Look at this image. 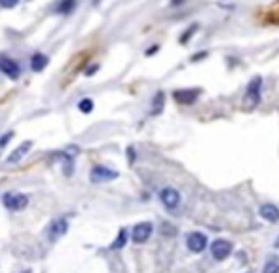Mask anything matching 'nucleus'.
Wrapping results in <instances>:
<instances>
[{"label": "nucleus", "instance_id": "obj_1", "mask_svg": "<svg viewBox=\"0 0 279 273\" xmlns=\"http://www.w3.org/2000/svg\"><path fill=\"white\" fill-rule=\"evenodd\" d=\"M262 78L260 76H256L251 80V84L247 86V93H245V104L249 106V108H255L256 104L260 102V97H262Z\"/></svg>", "mask_w": 279, "mask_h": 273}, {"label": "nucleus", "instance_id": "obj_2", "mask_svg": "<svg viewBox=\"0 0 279 273\" xmlns=\"http://www.w3.org/2000/svg\"><path fill=\"white\" fill-rule=\"evenodd\" d=\"M89 178H91V182H95V184H101V182H110V180L118 178V171H112V169L105 167V165H95V167L91 169Z\"/></svg>", "mask_w": 279, "mask_h": 273}, {"label": "nucleus", "instance_id": "obj_3", "mask_svg": "<svg viewBox=\"0 0 279 273\" xmlns=\"http://www.w3.org/2000/svg\"><path fill=\"white\" fill-rule=\"evenodd\" d=\"M2 201H4V207L8 211H21V209L27 207L29 198L25 194H4Z\"/></svg>", "mask_w": 279, "mask_h": 273}, {"label": "nucleus", "instance_id": "obj_4", "mask_svg": "<svg viewBox=\"0 0 279 273\" xmlns=\"http://www.w3.org/2000/svg\"><path fill=\"white\" fill-rule=\"evenodd\" d=\"M232 252V243L226 239H217L215 243H211V254L215 260H226Z\"/></svg>", "mask_w": 279, "mask_h": 273}, {"label": "nucleus", "instance_id": "obj_5", "mask_svg": "<svg viewBox=\"0 0 279 273\" xmlns=\"http://www.w3.org/2000/svg\"><path fill=\"white\" fill-rule=\"evenodd\" d=\"M186 247L190 248L192 252H203L207 248V236L205 234H201V232H192V234H188L186 237Z\"/></svg>", "mask_w": 279, "mask_h": 273}, {"label": "nucleus", "instance_id": "obj_6", "mask_svg": "<svg viewBox=\"0 0 279 273\" xmlns=\"http://www.w3.org/2000/svg\"><path fill=\"white\" fill-rule=\"evenodd\" d=\"M159 201H161L167 209H177L179 203H181V194H179L175 188L167 186L159 192Z\"/></svg>", "mask_w": 279, "mask_h": 273}, {"label": "nucleus", "instance_id": "obj_7", "mask_svg": "<svg viewBox=\"0 0 279 273\" xmlns=\"http://www.w3.org/2000/svg\"><path fill=\"white\" fill-rule=\"evenodd\" d=\"M152 230H154V228H152V224L150 222H139L133 228V232H131V239H133V243L141 245V243L148 241V237L152 236Z\"/></svg>", "mask_w": 279, "mask_h": 273}, {"label": "nucleus", "instance_id": "obj_8", "mask_svg": "<svg viewBox=\"0 0 279 273\" xmlns=\"http://www.w3.org/2000/svg\"><path fill=\"white\" fill-rule=\"evenodd\" d=\"M199 97V89H179L175 91V101L181 104H192Z\"/></svg>", "mask_w": 279, "mask_h": 273}, {"label": "nucleus", "instance_id": "obj_9", "mask_svg": "<svg viewBox=\"0 0 279 273\" xmlns=\"http://www.w3.org/2000/svg\"><path fill=\"white\" fill-rule=\"evenodd\" d=\"M0 70L4 72V74L8 76V78H19V72H21V68H19V65L12 59H0Z\"/></svg>", "mask_w": 279, "mask_h": 273}, {"label": "nucleus", "instance_id": "obj_10", "mask_svg": "<svg viewBox=\"0 0 279 273\" xmlns=\"http://www.w3.org/2000/svg\"><path fill=\"white\" fill-rule=\"evenodd\" d=\"M31 146H33V142H31V140H27V142H21V144H19L17 148L13 150L10 156H8L6 163H17V162H21V158H23V156H27V152L31 150Z\"/></svg>", "mask_w": 279, "mask_h": 273}, {"label": "nucleus", "instance_id": "obj_11", "mask_svg": "<svg viewBox=\"0 0 279 273\" xmlns=\"http://www.w3.org/2000/svg\"><path fill=\"white\" fill-rule=\"evenodd\" d=\"M258 212H260V216L264 220H268V222H278L279 220V207L272 205V203H264Z\"/></svg>", "mask_w": 279, "mask_h": 273}, {"label": "nucleus", "instance_id": "obj_12", "mask_svg": "<svg viewBox=\"0 0 279 273\" xmlns=\"http://www.w3.org/2000/svg\"><path fill=\"white\" fill-rule=\"evenodd\" d=\"M67 230H69V222H67L65 218L55 220V222L51 224V230H49V239H51V241L59 239L61 236H65V234H67Z\"/></svg>", "mask_w": 279, "mask_h": 273}, {"label": "nucleus", "instance_id": "obj_13", "mask_svg": "<svg viewBox=\"0 0 279 273\" xmlns=\"http://www.w3.org/2000/svg\"><path fill=\"white\" fill-rule=\"evenodd\" d=\"M48 55H44V53H35L33 57H31V68H33V72H42L46 67H48Z\"/></svg>", "mask_w": 279, "mask_h": 273}, {"label": "nucleus", "instance_id": "obj_14", "mask_svg": "<svg viewBox=\"0 0 279 273\" xmlns=\"http://www.w3.org/2000/svg\"><path fill=\"white\" fill-rule=\"evenodd\" d=\"M163 104H165V95H163V91H158L154 101H152V114L154 116L159 114V112L163 110Z\"/></svg>", "mask_w": 279, "mask_h": 273}, {"label": "nucleus", "instance_id": "obj_15", "mask_svg": "<svg viewBox=\"0 0 279 273\" xmlns=\"http://www.w3.org/2000/svg\"><path fill=\"white\" fill-rule=\"evenodd\" d=\"M76 6V0H61L59 4L55 6V12L57 13H71Z\"/></svg>", "mask_w": 279, "mask_h": 273}, {"label": "nucleus", "instance_id": "obj_16", "mask_svg": "<svg viewBox=\"0 0 279 273\" xmlns=\"http://www.w3.org/2000/svg\"><path fill=\"white\" fill-rule=\"evenodd\" d=\"M78 108H80V112H84V114H89V112L93 110V101L82 99L80 101V104H78Z\"/></svg>", "mask_w": 279, "mask_h": 273}, {"label": "nucleus", "instance_id": "obj_17", "mask_svg": "<svg viewBox=\"0 0 279 273\" xmlns=\"http://www.w3.org/2000/svg\"><path fill=\"white\" fill-rule=\"evenodd\" d=\"M262 273H279V264L278 262H274V260L266 262V266H264Z\"/></svg>", "mask_w": 279, "mask_h": 273}, {"label": "nucleus", "instance_id": "obj_18", "mask_svg": "<svg viewBox=\"0 0 279 273\" xmlns=\"http://www.w3.org/2000/svg\"><path fill=\"white\" fill-rule=\"evenodd\" d=\"M125 230H121L120 232V236L116 237V241H114V245H112V248H120V247H123V243H125Z\"/></svg>", "mask_w": 279, "mask_h": 273}, {"label": "nucleus", "instance_id": "obj_19", "mask_svg": "<svg viewBox=\"0 0 279 273\" xmlns=\"http://www.w3.org/2000/svg\"><path fill=\"white\" fill-rule=\"evenodd\" d=\"M196 29H198V25H192L190 29H188V33H184V34H182V36H181V44H184V42H188V40H190V36H192V34L196 33Z\"/></svg>", "mask_w": 279, "mask_h": 273}, {"label": "nucleus", "instance_id": "obj_20", "mask_svg": "<svg viewBox=\"0 0 279 273\" xmlns=\"http://www.w3.org/2000/svg\"><path fill=\"white\" fill-rule=\"evenodd\" d=\"M12 136H13L12 131H8V133H4V135L0 136V150H2L4 146H6V144H8V140H10Z\"/></svg>", "mask_w": 279, "mask_h": 273}, {"label": "nucleus", "instance_id": "obj_21", "mask_svg": "<svg viewBox=\"0 0 279 273\" xmlns=\"http://www.w3.org/2000/svg\"><path fill=\"white\" fill-rule=\"evenodd\" d=\"M17 4H19V0H0L2 8H15Z\"/></svg>", "mask_w": 279, "mask_h": 273}, {"label": "nucleus", "instance_id": "obj_22", "mask_svg": "<svg viewBox=\"0 0 279 273\" xmlns=\"http://www.w3.org/2000/svg\"><path fill=\"white\" fill-rule=\"evenodd\" d=\"M182 0H173V4H175V6H177V4H181Z\"/></svg>", "mask_w": 279, "mask_h": 273}]
</instances>
